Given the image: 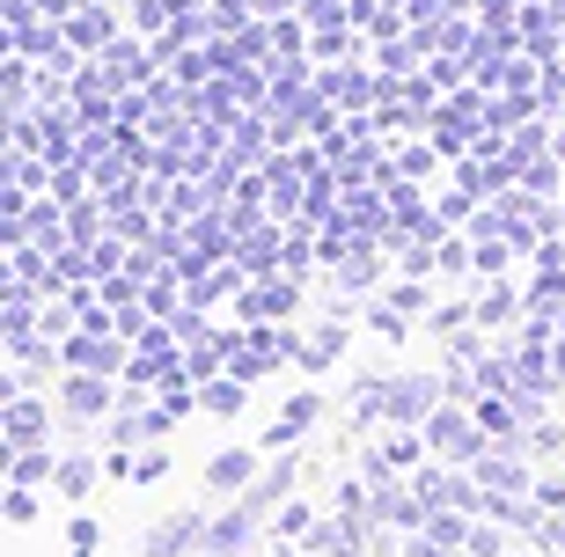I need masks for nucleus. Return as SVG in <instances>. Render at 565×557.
<instances>
[{
	"instance_id": "obj_9",
	"label": "nucleus",
	"mask_w": 565,
	"mask_h": 557,
	"mask_svg": "<svg viewBox=\"0 0 565 557\" xmlns=\"http://www.w3.org/2000/svg\"><path fill=\"white\" fill-rule=\"evenodd\" d=\"M199 404H206L213 418H235V411H243V374H221V382H206V389H199Z\"/></svg>"
},
{
	"instance_id": "obj_1",
	"label": "nucleus",
	"mask_w": 565,
	"mask_h": 557,
	"mask_svg": "<svg viewBox=\"0 0 565 557\" xmlns=\"http://www.w3.org/2000/svg\"><path fill=\"white\" fill-rule=\"evenodd\" d=\"M440 389H448V382H434V374H397V382H390V418H397V426H426V418L440 411Z\"/></svg>"
},
{
	"instance_id": "obj_19",
	"label": "nucleus",
	"mask_w": 565,
	"mask_h": 557,
	"mask_svg": "<svg viewBox=\"0 0 565 557\" xmlns=\"http://www.w3.org/2000/svg\"><path fill=\"white\" fill-rule=\"evenodd\" d=\"M279 557H294V543H279ZM301 557H316V550H301Z\"/></svg>"
},
{
	"instance_id": "obj_10",
	"label": "nucleus",
	"mask_w": 565,
	"mask_h": 557,
	"mask_svg": "<svg viewBox=\"0 0 565 557\" xmlns=\"http://www.w3.org/2000/svg\"><path fill=\"white\" fill-rule=\"evenodd\" d=\"M470 476H478V484H492V492H529V470H522V462H470Z\"/></svg>"
},
{
	"instance_id": "obj_14",
	"label": "nucleus",
	"mask_w": 565,
	"mask_h": 557,
	"mask_svg": "<svg viewBox=\"0 0 565 557\" xmlns=\"http://www.w3.org/2000/svg\"><path fill=\"white\" fill-rule=\"evenodd\" d=\"M38 426H44V411L22 396V404H8V433H15V448H38Z\"/></svg>"
},
{
	"instance_id": "obj_8",
	"label": "nucleus",
	"mask_w": 565,
	"mask_h": 557,
	"mask_svg": "<svg viewBox=\"0 0 565 557\" xmlns=\"http://www.w3.org/2000/svg\"><path fill=\"white\" fill-rule=\"evenodd\" d=\"M104 476V462H88V454H60V470H52V484H60L66 499H82L88 484Z\"/></svg>"
},
{
	"instance_id": "obj_5",
	"label": "nucleus",
	"mask_w": 565,
	"mask_h": 557,
	"mask_svg": "<svg viewBox=\"0 0 565 557\" xmlns=\"http://www.w3.org/2000/svg\"><path fill=\"white\" fill-rule=\"evenodd\" d=\"M206 484H213V492H235V499H243V492L257 484V454H250V448H221V454L206 462Z\"/></svg>"
},
{
	"instance_id": "obj_12",
	"label": "nucleus",
	"mask_w": 565,
	"mask_h": 557,
	"mask_svg": "<svg viewBox=\"0 0 565 557\" xmlns=\"http://www.w3.org/2000/svg\"><path fill=\"white\" fill-rule=\"evenodd\" d=\"M309 426H316V396H294L287 411H279V426H273V448L294 440V433H309Z\"/></svg>"
},
{
	"instance_id": "obj_17",
	"label": "nucleus",
	"mask_w": 565,
	"mask_h": 557,
	"mask_svg": "<svg viewBox=\"0 0 565 557\" xmlns=\"http://www.w3.org/2000/svg\"><path fill=\"white\" fill-rule=\"evenodd\" d=\"M162 470H169V454H162V448H140V462H132V476H140V484H154Z\"/></svg>"
},
{
	"instance_id": "obj_15",
	"label": "nucleus",
	"mask_w": 565,
	"mask_h": 557,
	"mask_svg": "<svg viewBox=\"0 0 565 557\" xmlns=\"http://www.w3.org/2000/svg\"><path fill=\"white\" fill-rule=\"evenodd\" d=\"M500 528H507V521H492V528H470V543H462V550H470V557H507V550H500Z\"/></svg>"
},
{
	"instance_id": "obj_20",
	"label": "nucleus",
	"mask_w": 565,
	"mask_h": 557,
	"mask_svg": "<svg viewBox=\"0 0 565 557\" xmlns=\"http://www.w3.org/2000/svg\"><path fill=\"white\" fill-rule=\"evenodd\" d=\"M507 557H536V550H507Z\"/></svg>"
},
{
	"instance_id": "obj_7",
	"label": "nucleus",
	"mask_w": 565,
	"mask_h": 557,
	"mask_svg": "<svg viewBox=\"0 0 565 557\" xmlns=\"http://www.w3.org/2000/svg\"><path fill=\"white\" fill-rule=\"evenodd\" d=\"M287 492H294V470L279 462V470H265L250 492H243V506H250V514H265V506H287Z\"/></svg>"
},
{
	"instance_id": "obj_4",
	"label": "nucleus",
	"mask_w": 565,
	"mask_h": 557,
	"mask_svg": "<svg viewBox=\"0 0 565 557\" xmlns=\"http://www.w3.org/2000/svg\"><path fill=\"white\" fill-rule=\"evenodd\" d=\"M257 543V514L235 499V514H221V521H206V557H235V550H250Z\"/></svg>"
},
{
	"instance_id": "obj_11",
	"label": "nucleus",
	"mask_w": 565,
	"mask_h": 557,
	"mask_svg": "<svg viewBox=\"0 0 565 557\" xmlns=\"http://www.w3.org/2000/svg\"><path fill=\"white\" fill-rule=\"evenodd\" d=\"M273 536L279 543H309L316 536V521H309V506H301V499H287V506L273 514Z\"/></svg>"
},
{
	"instance_id": "obj_16",
	"label": "nucleus",
	"mask_w": 565,
	"mask_h": 557,
	"mask_svg": "<svg viewBox=\"0 0 565 557\" xmlns=\"http://www.w3.org/2000/svg\"><path fill=\"white\" fill-rule=\"evenodd\" d=\"M323 360H338V331H316L309 345H301V367H323Z\"/></svg>"
},
{
	"instance_id": "obj_3",
	"label": "nucleus",
	"mask_w": 565,
	"mask_h": 557,
	"mask_svg": "<svg viewBox=\"0 0 565 557\" xmlns=\"http://www.w3.org/2000/svg\"><path fill=\"white\" fill-rule=\"evenodd\" d=\"M184 550H206V514H169V521H154L147 557H184Z\"/></svg>"
},
{
	"instance_id": "obj_18",
	"label": "nucleus",
	"mask_w": 565,
	"mask_h": 557,
	"mask_svg": "<svg viewBox=\"0 0 565 557\" xmlns=\"http://www.w3.org/2000/svg\"><path fill=\"white\" fill-rule=\"evenodd\" d=\"M8 521H38V499H30V484H15V492H8Z\"/></svg>"
},
{
	"instance_id": "obj_6",
	"label": "nucleus",
	"mask_w": 565,
	"mask_h": 557,
	"mask_svg": "<svg viewBox=\"0 0 565 557\" xmlns=\"http://www.w3.org/2000/svg\"><path fill=\"white\" fill-rule=\"evenodd\" d=\"M66 418H96V411H110V389L96 382V374H66Z\"/></svg>"
},
{
	"instance_id": "obj_13",
	"label": "nucleus",
	"mask_w": 565,
	"mask_h": 557,
	"mask_svg": "<svg viewBox=\"0 0 565 557\" xmlns=\"http://www.w3.org/2000/svg\"><path fill=\"white\" fill-rule=\"evenodd\" d=\"M52 470H60V454H44V448H15V470H8V476H15V484H44Z\"/></svg>"
},
{
	"instance_id": "obj_2",
	"label": "nucleus",
	"mask_w": 565,
	"mask_h": 557,
	"mask_svg": "<svg viewBox=\"0 0 565 557\" xmlns=\"http://www.w3.org/2000/svg\"><path fill=\"white\" fill-rule=\"evenodd\" d=\"M426 448H440V454H448V462H478L484 433H478V426H470V418H462V411H448V404H440V411L426 418Z\"/></svg>"
}]
</instances>
